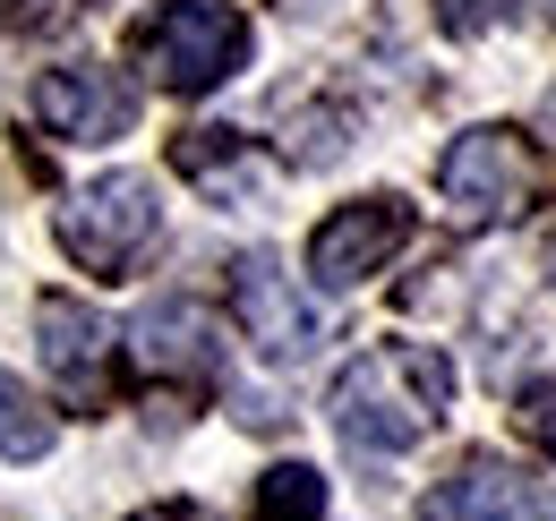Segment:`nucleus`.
I'll return each mask as SVG.
<instances>
[{
    "mask_svg": "<svg viewBox=\"0 0 556 521\" xmlns=\"http://www.w3.org/2000/svg\"><path fill=\"white\" fill-rule=\"evenodd\" d=\"M445 402H454V359L437 351V342H377V351H359L334 393H326V410H334V436H343L351 454H412L419 436L445 419Z\"/></svg>",
    "mask_w": 556,
    "mask_h": 521,
    "instance_id": "f257e3e1",
    "label": "nucleus"
},
{
    "mask_svg": "<svg viewBox=\"0 0 556 521\" xmlns=\"http://www.w3.org/2000/svg\"><path fill=\"white\" fill-rule=\"evenodd\" d=\"M52 231H61L70 265L103 274V282H129V274L154 257V240H163V196H154V180H138V171H103V180H86V189L61 196Z\"/></svg>",
    "mask_w": 556,
    "mask_h": 521,
    "instance_id": "f03ea898",
    "label": "nucleus"
},
{
    "mask_svg": "<svg viewBox=\"0 0 556 521\" xmlns=\"http://www.w3.org/2000/svg\"><path fill=\"white\" fill-rule=\"evenodd\" d=\"M249 61V17L231 0H163L138 26V68L163 94H214Z\"/></svg>",
    "mask_w": 556,
    "mask_h": 521,
    "instance_id": "7ed1b4c3",
    "label": "nucleus"
},
{
    "mask_svg": "<svg viewBox=\"0 0 556 521\" xmlns=\"http://www.w3.org/2000/svg\"><path fill=\"white\" fill-rule=\"evenodd\" d=\"M437 189H445V205H454V223H471V231L522 223V214L540 205V154L505 129V120H480V129H463L454 145H445Z\"/></svg>",
    "mask_w": 556,
    "mask_h": 521,
    "instance_id": "20e7f679",
    "label": "nucleus"
},
{
    "mask_svg": "<svg viewBox=\"0 0 556 521\" xmlns=\"http://www.w3.org/2000/svg\"><path fill=\"white\" fill-rule=\"evenodd\" d=\"M403 240H412V205L394 189L351 196V205H334V214L308 231V282H317V291H351V282H368L377 265L403 257Z\"/></svg>",
    "mask_w": 556,
    "mask_h": 521,
    "instance_id": "39448f33",
    "label": "nucleus"
},
{
    "mask_svg": "<svg viewBox=\"0 0 556 521\" xmlns=\"http://www.w3.org/2000/svg\"><path fill=\"white\" fill-rule=\"evenodd\" d=\"M35 120L61 137V145H112V137L138 129V86L103 61H70L35 77Z\"/></svg>",
    "mask_w": 556,
    "mask_h": 521,
    "instance_id": "423d86ee",
    "label": "nucleus"
},
{
    "mask_svg": "<svg viewBox=\"0 0 556 521\" xmlns=\"http://www.w3.org/2000/svg\"><path fill=\"white\" fill-rule=\"evenodd\" d=\"M419 521H556V479L505 454H471L445 487H428Z\"/></svg>",
    "mask_w": 556,
    "mask_h": 521,
    "instance_id": "0eeeda50",
    "label": "nucleus"
},
{
    "mask_svg": "<svg viewBox=\"0 0 556 521\" xmlns=\"http://www.w3.org/2000/svg\"><path fill=\"white\" fill-rule=\"evenodd\" d=\"M129 359H138L146 377H163V385H189L206 393L223 385V326H214L198 300H154V308H138V326H129Z\"/></svg>",
    "mask_w": 556,
    "mask_h": 521,
    "instance_id": "6e6552de",
    "label": "nucleus"
},
{
    "mask_svg": "<svg viewBox=\"0 0 556 521\" xmlns=\"http://www.w3.org/2000/svg\"><path fill=\"white\" fill-rule=\"evenodd\" d=\"M35 342H43L52 385L70 393L77 410H103V402H112V326H103L86 300L43 291V300H35Z\"/></svg>",
    "mask_w": 556,
    "mask_h": 521,
    "instance_id": "1a4fd4ad",
    "label": "nucleus"
},
{
    "mask_svg": "<svg viewBox=\"0 0 556 521\" xmlns=\"http://www.w3.org/2000/svg\"><path fill=\"white\" fill-rule=\"evenodd\" d=\"M231 317H240V333H249L266 359L317 351V308H308V291H300L266 249H249V257L231 265Z\"/></svg>",
    "mask_w": 556,
    "mask_h": 521,
    "instance_id": "9d476101",
    "label": "nucleus"
},
{
    "mask_svg": "<svg viewBox=\"0 0 556 521\" xmlns=\"http://www.w3.org/2000/svg\"><path fill=\"white\" fill-rule=\"evenodd\" d=\"M61 445V419L43 410V393L17 385V368H0V461H43Z\"/></svg>",
    "mask_w": 556,
    "mask_h": 521,
    "instance_id": "9b49d317",
    "label": "nucleus"
},
{
    "mask_svg": "<svg viewBox=\"0 0 556 521\" xmlns=\"http://www.w3.org/2000/svg\"><path fill=\"white\" fill-rule=\"evenodd\" d=\"M172 163H180L198 189H214V196H240L249 180H257V154H249V145H240L231 129H189Z\"/></svg>",
    "mask_w": 556,
    "mask_h": 521,
    "instance_id": "f8f14e48",
    "label": "nucleus"
},
{
    "mask_svg": "<svg viewBox=\"0 0 556 521\" xmlns=\"http://www.w3.org/2000/svg\"><path fill=\"white\" fill-rule=\"evenodd\" d=\"M249 521H326V470H308V461H275V470L257 479Z\"/></svg>",
    "mask_w": 556,
    "mask_h": 521,
    "instance_id": "ddd939ff",
    "label": "nucleus"
},
{
    "mask_svg": "<svg viewBox=\"0 0 556 521\" xmlns=\"http://www.w3.org/2000/svg\"><path fill=\"white\" fill-rule=\"evenodd\" d=\"M428 9H437L445 35H488V26H514L522 17V0H428Z\"/></svg>",
    "mask_w": 556,
    "mask_h": 521,
    "instance_id": "4468645a",
    "label": "nucleus"
},
{
    "mask_svg": "<svg viewBox=\"0 0 556 521\" xmlns=\"http://www.w3.org/2000/svg\"><path fill=\"white\" fill-rule=\"evenodd\" d=\"M514 410H522V436H531V445H548V454H556V368H548V377H531Z\"/></svg>",
    "mask_w": 556,
    "mask_h": 521,
    "instance_id": "2eb2a0df",
    "label": "nucleus"
},
{
    "mask_svg": "<svg viewBox=\"0 0 556 521\" xmlns=\"http://www.w3.org/2000/svg\"><path fill=\"white\" fill-rule=\"evenodd\" d=\"M548 137H556V94H548Z\"/></svg>",
    "mask_w": 556,
    "mask_h": 521,
    "instance_id": "dca6fc26",
    "label": "nucleus"
},
{
    "mask_svg": "<svg viewBox=\"0 0 556 521\" xmlns=\"http://www.w3.org/2000/svg\"><path fill=\"white\" fill-rule=\"evenodd\" d=\"M548 9H556V0H548Z\"/></svg>",
    "mask_w": 556,
    "mask_h": 521,
    "instance_id": "f3484780",
    "label": "nucleus"
}]
</instances>
